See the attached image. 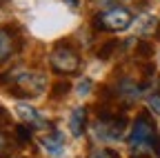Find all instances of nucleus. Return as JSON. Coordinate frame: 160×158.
Segmentation results:
<instances>
[{
	"instance_id": "1",
	"label": "nucleus",
	"mask_w": 160,
	"mask_h": 158,
	"mask_svg": "<svg viewBox=\"0 0 160 158\" xmlns=\"http://www.w3.org/2000/svg\"><path fill=\"white\" fill-rule=\"evenodd\" d=\"M133 23V16L125 7H111L93 18V29L98 31H125Z\"/></svg>"
},
{
	"instance_id": "2",
	"label": "nucleus",
	"mask_w": 160,
	"mask_h": 158,
	"mask_svg": "<svg viewBox=\"0 0 160 158\" xmlns=\"http://www.w3.org/2000/svg\"><path fill=\"white\" fill-rule=\"evenodd\" d=\"M98 116H100V123L96 125V136L102 138V140H120L127 127V118L111 116L109 111H102V114L98 111Z\"/></svg>"
},
{
	"instance_id": "3",
	"label": "nucleus",
	"mask_w": 160,
	"mask_h": 158,
	"mask_svg": "<svg viewBox=\"0 0 160 158\" xmlns=\"http://www.w3.org/2000/svg\"><path fill=\"white\" fill-rule=\"evenodd\" d=\"M49 63L60 74H76L80 67V58L69 45H58L49 56Z\"/></svg>"
},
{
	"instance_id": "4",
	"label": "nucleus",
	"mask_w": 160,
	"mask_h": 158,
	"mask_svg": "<svg viewBox=\"0 0 160 158\" xmlns=\"http://www.w3.org/2000/svg\"><path fill=\"white\" fill-rule=\"evenodd\" d=\"M140 91H142V87H138V85L131 80V78H122V80L118 83V89H116L118 98H122L127 105H131V103H136V100H138Z\"/></svg>"
},
{
	"instance_id": "5",
	"label": "nucleus",
	"mask_w": 160,
	"mask_h": 158,
	"mask_svg": "<svg viewBox=\"0 0 160 158\" xmlns=\"http://www.w3.org/2000/svg\"><path fill=\"white\" fill-rule=\"evenodd\" d=\"M42 147H45L49 154L60 156V154L65 151V136L60 134V131H53V134L45 136V138H42Z\"/></svg>"
},
{
	"instance_id": "6",
	"label": "nucleus",
	"mask_w": 160,
	"mask_h": 158,
	"mask_svg": "<svg viewBox=\"0 0 160 158\" xmlns=\"http://www.w3.org/2000/svg\"><path fill=\"white\" fill-rule=\"evenodd\" d=\"M85 123H87V109L85 107H76L71 111V118H69V129L73 136H82L85 131Z\"/></svg>"
},
{
	"instance_id": "7",
	"label": "nucleus",
	"mask_w": 160,
	"mask_h": 158,
	"mask_svg": "<svg viewBox=\"0 0 160 158\" xmlns=\"http://www.w3.org/2000/svg\"><path fill=\"white\" fill-rule=\"evenodd\" d=\"M16 111H18V116L22 118L25 123H29V125H42V118H40V114H38L33 107H29V105H18Z\"/></svg>"
},
{
	"instance_id": "8",
	"label": "nucleus",
	"mask_w": 160,
	"mask_h": 158,
	"mask_svg": "<svg viewBox=\"0 0 160 158\" xmlns=\"http://www.w3.org/2000/svg\"><path fill=\"white\" fill-rule=\"evenodd\" d=\"M11 54V36L7 29H0V60Z\"/></svg>"
},
{
	"instance_id": "9",
	"label": "nucleus",
	"mask_w": 160,
	"mask_h": 158,
	"mask_svg": "<svg viewBox=\"0 0 160 158\" xmlns=\"http://www.w3.org/2000/svg\"><path fill=\"white\" fill-rule=\"evenodd\" d=\"M13 134H16V138L20 143H29L31 140V125H16Z\"/></svg>"
},
{
	"instance_id": "10",
	"label": "nucleus",
	"mask_w": 160,
	"mask_h": 158,
	"mask_svg": "<svg viewBox=\"0 0 160 158\" xmlns=\"http://www.w3.org/2000/svg\"><path fill=\"white\" fill-rule=\"evenodd\" d=\"M116 49H118V43H116V40H109V43H107L102 49L98 51V58H100V60H107V58H109V56H111Z\"/></svg>"
},
{
	"instance_id": "11",
	"label": "nucleus",
	"mask_w": 160,
	"mask_h": 158,
	"mask_svg": "<svg viewBox=\"0 0 160 158\" xmlns=\"http://www.w3.org/2000/svg\"><path fill=\"white\" fill-rule=\"evenodd\" d=\"M11 149H13V147H11V140H9V136H7L5 131H0V158H2V156H7Z\"/></svg>"
},
{
	"instance_id": "12",
	"label": "nucleus",
	"mask_w": 160,
	"mask_h": 158,
	"mask_svg": "<svg viewBox=\"0 0 160 158\" xmlns=\"http://www.w3.org/2000/svg\"><path fill=\"white\" fill-rule=\"evenodd\" d=\"M156 31V18L147 16L142 18V25H140V33H153Z\"/></svg>"
},
{
	"instance_id": "13",
	"label": "nucleus",
	"mask_w": 160,
	"mask_h": 158,
	"mask_svg": "<svg viewBox=\"0 0 160 158\" xmlns=\"http://www.w3.org/2000/svg\"><path fill=\"white\" fill-rule=\"evenodd\" d=\"M69 89H71V85H69L67 80H60V83H56V85H53V98H60V96H65Z\"/></svg>"
},
{
	"instance_id": "14",
	"label": "nucleus",
	"mask_w": 160,
	"mask_h": 158,
	"mask_svg": "<svg viewBox=\"0 0 160 158\" xmlns=\"http://www.w3.org/2000/svg\"><path fill=\"white\" fill-rule=\"evenodd\" d=\"M147 105H149V109H151L153 114L160 116V94H151V96L147 98Z\"/></svg>"
},
{
	"instance_id": "15",
	"label": "nucleus",
	"mask_w": 160,
	"mask_h": 158,
	"mask_svg": "<svg viewBox=\"0 0 160 158\" xmlns=\"http://www.w3.org/2000/svg\"><path fill=\"white\" fill-rule=\"evenodd\" d=\"M91 87H93V83L89 80V78H82V80L78 83V87H76V91L80 94V96H87L89 91H91Z\"/></svg>"
},
{
	"instance_id": "16",
	"label": "nucleus",
	"mask_w": 160,
	"mask_h": 158,
	"mask_svg": "<svg viewBox=\"0 0 160 158\" xmlns=\"http://www.w3.org/2000/svg\"><path fill=\"white\" fill-rule=\"evenodd\" d=\"M136 51H138L140 56H151V54H153V47H151L147 40H140V43L136 45Z\"/></svg>"
},
{
	"instance_id": "17",
	"label": "nucleus",
	"mask_w": 160,
	"mask_h": 158,
	"mask_svg": "<svg viewBox=\"0 0 160 158\" xmlns=\"http://www.w3.org/2000/svg\"><path fill=\"white\" fill-rule=\"evenodd\" d=\"M91 158H118V154L113 149H96L91 154Z\"/></svg>"
},
{
	"instance_id": "18",
	"label": "nucleus",
	"mask_w": 160,
	"mask_h": 158,
	"mask_svg": "<svg viewBox=\"0 0 160 158\" xmlns=\"http://www.w3.org/2000/svg\"><path fill=\"white\" fill-rule=\"evenodd\" d=\"M0 123H9V114H7L2 107H0Z\"/></svg>"
},
{
	"instance_id": "19",
	"label": "nucleus",
	"mask_w": 160,
	"mask_h": 158,
	"mask_svg": "<svg viewBox=\"0 0 160 158\" xmlns=\"http://www.w3.org/2000/svg\"><path fill=\"white\" fill-rule=\"evenodd\" d=\"M111 3H116V0H100V5H111Z\"/></svg>"
},
{
	"instance_id": "20",
	"label": "nucleus",
	"mask_w": 160,
	"mask_h": 158,
	"mask_svg": "<svg viewBox=\"0 0 160 158\" xmlns=\"http://www.w3.org/2000/svg\"><path fill=\"white\" fill-rule=\"evenodd\" d=\"M67 3H69V5H78V0H67Z\"/></svg>"
},
{
	"instance_id": "21",
	"label": "nucleus",
	"mask_w": 160,
	"mask_h": 158,
	"mask_svg": "<svg viewBox=\"0 0 160 158\" xmlns=\"http://www.w3.org/2000/svg\"><path fill=\"white\" fill-rule=\"evenodd\" d=\"M5 3H7V0H0V5H5Z\"/></svg>"
},
{
	"instance_id": "22",
	"label": "nucleus",
	"mask_w": 160,
	"mask_h": 158,
	"mask_svg": "<svg viewBox=\"0 0 160 158\" xmlns=\"http://www.w3.org/2000/svg\"><path fill=\"white\" fill-rule=\"evenodd\" d=\"M158 94H160V91H158Z\"/></svg>"
}]
</instances>
